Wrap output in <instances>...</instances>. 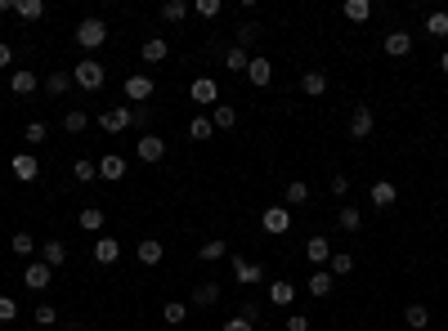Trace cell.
Returning a JSON list of instances; mask_svg holds the SVG:
<instances>
[{
  "label": "cell",
  "instance_id": "cell-24",
  "mask_svg": "<svg viewBox=\"0 0 448 331\" xmlns=\"http://www.w3.org/2000/svg\"><path fill=\"white\" fill-rule=\"evenodd\" d=\"M211 126L215 130H233L238 126V112L229 108V103H215V108H211Z\"/></svg>",
  "mask_w": 448,
  "mask_h": 331
},
{
  "label": "cell",
  "instance_id": "cell-46",
  "mask_svg": "<svg viewBox=\"0 0 448 331\" xmlns=\"http://www.w3.org/2000/svg\"><path fill=\"white\" fill-rule=\"evenodd\" d=\"M256 36H260V27H256V23H242V27H238V45H242V50L256 41Z\"/></svg>",
  "mask_w": 448,
  "mask_h": 331
},
{
  "label": "cell",
  "instance_id": "cell-26",
  "mask_svg": "<svg viewBox=\"0 0 448 331\" xmlns=\"http://www.w3.org/2000/svg\"><path fill=\"white\" fill-rule=\"evenodd\" d=\"M283 197H287V211H292V206H305V202H310V184H305V179H292Z\"/></svg>",
  "mask_w": 448,
  "mask_h": 331
},
{
  "label": "cell",
  "instance_id": "cell-45",
  "mask_svg": "<svg viewBox=\"0 0 448 331\" xmlns=\"http://www.w3.org/2000/svg\"><path fill=\"white\" fill-rule=\"evenodd\" d=\"M23 139H27V144H45V121H27Z\"/></svg>",
  "mask_w": 448,
  "mask_h": 331
},
{
  "label": "cell",
  "instance_id": "cell-14",
  "mask_svg": "<svg viewBox=\"0 0 448 331\" xmlns=\"http://www.w3.org/2000/svg\"><path fill=\"white\" fill-rule=\"evenodd\" d=\"M373 126H377L373 108H355V117H350V135H355V139H368V135H373Z\"/></svg>",
  "mask_w": 448,
  "mask_h": 331
},
{
  "label": "cell",
  "instance_id": "cell-28",
  "mask_svg": "<svg viewBox=\"0 0 448 331\" xmlns=\"http://www.w3.org/2000/svg\"><path fill=\"white\" fill-rule=\"evenodd\" d=\"M68 85H72V72H50V77H45V94L59 99V94H68Z\"/></svg>",
  "mask_w": 448,
  "mask_h": 331
},
{
  "label": "cell",
  "instance_id": "cell-21",
  "mask_svg": "<svg viewBox=\"0 0 448 331\" xmlns=\"http://www.w3.org/2000/svg\"><path fill=\"white\" fill-rule=\"evenodd\" d=\"M368 197H373V206H395L399 188L390 184V179H377V184H373V193H368Z\"/></svg>",
  "mask_w": 448,
  "mask_h": 331
},
{
  "label": "cell",
  "instance_id": "cell-40",
  "mask_svg": "<svg viewBox=\"0 0 448 331\" xmlns=\"http://www.w3.org/2000/svg\"><path fill=\"white\" fill-rule=\"evenodd\" d=\"M426 32H431V36H448V14H444V9L426 14Z\"/></svg>",
  "mask_w": 448,
  "mask_h": 331
},
{
  "label": "cell",
  "instance_id": "cell-31",
  "mask_svg": "<svg viewBox=\"0 0 448 331\" xmlns=\"http://www.w3.org/2000/svg\"><path fill=\"white\" fill-rule=\"evenodd\" d=\"M346 18L350 23H368V18H373V5H368V0H346Z\"/></svg>",
  "mask_w": 448,
  "mask_h": 331
},
{
  "label": "cell",
  "instance_id": "cell-37",
  "mask_svg": "<svg viewBox=\"0 0 448 331\" xmlns=\"http://www.w3.org/2000/svg\"><path fill=\"white\" fill-rule=\"evenodd\" d=\"M247 63H251V59H247V50H242V45L224 50V68H229V72H247Z\"/></svg>",
  "mask_w": 448,
  "mask_h": 331
},
{
  "label": "cell",
  "instance_id": "cell-5",
  "mask_svg": "<svg viewBox=\"0 0 448 331\" xmlns=\"http://www.w3.org/2000/svg\"><path fill=\"white\" fill-rule=\"evenodd\" d=\"M229 264H233V278L242 282V287H256V282L265 278V269H260V264H251L247 255H229Z\"/></svg>",
  "mask_w": 448,
  "mask_h": 331
},
{
  "label": "cell",
  "instance_id": "cell-54",
  "mask_svg": "<svg viewBox=\"0 0 448 331\" xmlns=\"http://www.w3.org/2000/svg\"><path fill=\"white\" fill-rule=\"evenodd\" d=\"M440 72H448V54H444V59H440Z\"/></svg>",
  "mask_w": 448,
  "mask_h": 331
},
{
  "label": "cell",
  "instance_id": "cell-29",
  "mask_svg": "<svg viewBox=\"0 0 448 331\" xmlns=\"http://www.w3.org/2000/svg\"><path fill=\"white\" fill-rule=\"evenodd\" d=\"M14 14H18V18H27V23H36V18H45V0H18Z\"/></svg>",
  "mask_w": 448,
  "mask_h": 331
},
{
  "label": "cell",
  "instance_id": "cell-19",
  "mask_svg": "<svg viewBox=\"0 0 448 331\" xmlns=\"http://www.w3.org/2000/svg\"><path fill=\"white\" fill-rule=\"evenodd\" d=\"M301 90H305V94H310V99H319V94H323V90H328V72H319V68H310V72H305V77H301Z\"/></svg>",
  "mask_w": 448,
  "mask_h": 331
},
{
  "label": "cell",
  "instance_id": "cell-48",
  "mask_svg": "<svg viewBox=\"0 0 448 331\" xmlns=\"http://www.w3.org/2000/svg\"><path fill=\"white\" fill-rule=\"evenodd\" d=\"M283 327H287V331H310V318H305V314H287V318H283Z\"/></svg>",
  "mask_w": 448,
  "mask_h": 331
},
{
  "label": "cell",
  "instance_id": "cell-22",
  "mask_svg": "<svg viewBox=\"0 0 448 331\" xmlns=\"http://www.w3.org/2000/svg\"><path fill=\"white\" fill-rule=\"evenodd\" d=\"M337 224L346 233H359V229H364V211H359V206H341V211H337Z\"/></svg>",
  "mask_w": 448,
  "mask_h": 331
},
{
  "label": "cell",
  "instance_id": "cell-12",
  "mask_svg": "<svg viewBox=\"0 0 448 331\" xmlns=\"http://www.w3.org/2000/svg\"><path fill=\"white\" fill-rule=\"evenodd\" d=\"M9 90H14L18 99H32V94L41 90V77H36V72H14V77H9Z\"/></svg>",
  "mask_w": 448,
  "mask_h": 331
},
{
  "label": "cell",
  "instance_id": "cell-44",
  "mask_svg": "<svg viewBox=\"0 0 448 331\" xmlns=\"http://www.w3.org/2000/svg\"><path fill=\"white\" fill-rule=\"evenodd\" d=\"M32 323H36V327H54V323H59V314H54V305H41V309H36V314H32Z\"/></svg>",
  "mask_w": 448,
  "mask_h": 331
},
{
  "label": "cell",
  "instance_id": "cell-33",
  "mask_svg": "<svg viewBox=\"0 0 448 331\" xmlns=\"http://www.w3.org/2000/svg\"><path fill=\"white\" fill-rule=\"evenodd\" d=\"M197 255H202L206 264H215V260H224V255H233V251H229L220 238H211V242H202V251H197Z\"/></svg>",
  "mask_w": 448,
  "mask_h": 331
},
{
  "label": "cell",
  "instance_id": "cell-36",
  "mask_svg": "<svg viewBox=\"0 0 448 331\" xmlns=\"http://www.w3.org/2000/svg\"><path fill=\"white\" fill-rule=\"evenodd\" d=\"M85 126H90V117H85L81 108H72L68 117H63V130H68V135H85Z\"/></svg>",
  "mask_w": 448,
  "mask_h": 331
},
{
  "label": "cell",
  "instance_id": "cell-6",
  "mask_svg": "<svg viewBox=\"0 0 448 331\" xmlns=\"http://www.w3.org/2000/svg\"><path fill=\"white\" fill-rule=\"evenodd\" d=\"M99 126L108 130V135H121L126 126H135V117H130V108H103L99 112Z\"/></svg>",
  "mask_w": 448,
  "mask_h": 331
},
{
  "label": "cell",
  "instance_id": "cell-41",
  "mask_svg": "<svg viewBox=\"0 0 448 331\" xmlns=\"http://www.w3.org/2000/svg\"><path fill=\"white\" fill-rule=\"evenodd\" d=\"M72 175L81 179V184H94V175H99V162H85V157H81V162L72 166Z\"/></svg>",
  "mask_w": 448,
  "mask_h": 331
},
{
  "label": "cell",
  "instance_id": "cell-10",
  "mask_svg": "<svg viewBox=\"0 0 448 331\" xmlns=\"http://www.w3.org/2000/svg\"><path fill=\"white\" fill-rule=\"evenodd\" d=\"M139 54H144V63H148V68H157V63H166V54H170L166 36H148V41L139 45Z\"/></svg>",
  "mask_w": 448,
  "mask_h": 331
},
{
  "label": "cell",
  "instance_id": "cell-13",
  "mask_svg": "<svg viewBox=\"0 0 448 331\" xmlns=\"http://www.w3.org/2000/svg\"><path fill=\"white\" fill-rule=\"evenodd\" d=\"M126 99H130V103L152 99V77H148V72H139V77H130V81H126Z\"/></svg>",
  "mask_w": 448,
  "mask_h": 331
},
{
  "label": "cell",
  "instance_id": "cell-42",
  "mask_svg": "<svg viewBox=\"0 0 448 331\" xmlns=\"http://www.w3.org/2000/svg\"><path fill=\"white\" fill-rule=\"evenodd\" d=\"M161 318H166L170 327H175V323H184V318H188V305H179V300H170V305L161 309Z\"/></svg>",
  "mask_w": 448,
  "mask_h": 331
},
{
  "label": "cell",
  "instance_id": "cell-3",
  "mask_svg": "<svg viewBox=\"0 0 448 331\" xmlns=\"http://www.w3.org/2000/svg\"><path fill=\"white\" fill-rule=\"evenodd\" d=\"M260 229L274 233V238H283V233L292 229V211H287V206H269V211L260 215Z\"/></svg>",
  "mask_w": 448,
  "mask_h": 331
},
{
  "label": "cell",
  "instance_id": "cell-32",
  "mask_svg": "<svg viewBox=\"0 0 448 331\" xmlns=\"http://www.w3.org/2000/svg\"><path fill=\"white\" fill-rule=\"evenodd\" d=\"M328 269L337 273V278H346V273H355V255H346V251H332V260H328Z\"/></svg>",
  "mask_w": 448,
  "mask_h": 331
},
{
  "label": "cell",
  "instance_id": "cell-27",
  "mask_svg": "<svg viewBox=\"0 0 448 331\" xmlns=\"http://www.w3.org/2000/svg\"><path fill=\"white\" fill-rule=\"evenodd\" d=\"M220 300V282H197V291H193V305H215Z\"/></svg>",
  "mask_w": 448,
  "mask_h": 331
},
{
  "label": "cell",
  "instance_id": "cell-20",
  "mask_svg": "<svg viewBox=\"0 0 448 331\" xmlns=\"http://www.w3.org/2000/svg\"><path fill=\"white\" fill-rule=\"evenodd\" d=\"M99 175L103 179H126V157H117V153L99 157Z\"/></svg>",
  "mask_w": 448,
  "mask_h": 331
},
{
  "label": "cell",
  "instance_id": "cell-23",
  "mask_svg": "<svg viewBox=\"0 0 448 331\" xmlns=\"http://www.w3.org/2000/svg\"><path fill=\"white\" fill-rule=\"evenodd\" d=\"M404 323L413 331H426V327H431V309H426V305H408L404 309Z\"/></svg>",
  "mask_w": 448,
  "mask_h": 331
},
{
  "label": "cell",
  "instance_id": "cell-2",
  "mask_svg": "<svg viewBox=\"0 0 448 331\" xmlns=\"http://www.w3.org/2000/svg\"><path fill=\"white\" fill-rule=\"evenodd\" d=\"M103 41H108L103 18H81V23H76V45H81V50H99Z\"/></svg>",
  "mask_w": 448,
  "mask_h": 331
},
{
  "label": "cell",
  "instance_id": "cell-34",
  "mask_svg": "<svg viewBox=\"0 0 448 331\" xmlns=\"http://www.w3.org/2000/svg\"><path fill=\"white\" fill-rule=\"evenodd\" d=\"M188 135H193V139H197V144H206V139H211V135H215V126H211V117H193V121H188Z\"/></svg>",
  "mask_w": 448,
  "mask_h": 331
},
{
  "label": "cell",
  "instance_id": "cell-18",
  "mask_svg": "<svg viewBox=\"0 0 448 331\" xmlns=\"http://www.w3.org/2000/svg\"><path fill=\"white\" fill-rule=\"evenodd\" d=\"M408 50H413V36L408 32H390L386 36V54L390 59H408Z\"/></svg>",
  "mask_w": 448,
  "mask_h": 331
},
{
  "label": "cell",
  "instance_id": "cell-49",
  "mask_svg": "<svg viewBox=\"0 0 448 331\" xmlns=\"http://www.w3.org/2000/svg\"><path fill=\"white\" fill-rule=\"evenodd\" d=\"M197 14H202V18H215V14H220V0H197Z\"/></svg>",
  "mask_w": 448,
  "mask_h": 331
},
{
  "label": "cell",
  "instance_id": "cell-9",
  "mask_svg": "<svg viewBox=\"0 0 448 331\" xmlns=\"http://www.w3.org/2000/svg\"><path fill=\"white\" fill-rule=\"evenodd\" d=\"M9 170H14V179H18V184H32V179L41 175V162H36L32 153H18L14 162H9Z\"/></svg>",
  "mask_w": 448,
  "mask_h": 331
},
{
  "label": "cell",
  "instance_id": "cell-35",
  "mask_svg": "<svg viewBox=\"0 0 448 331\" xmlns=\"http://www.w3.org/2000/svg\"><path fill=\"white\" fill-rule=\"evenodd\" d=\"M310 296H332V273L328 269H319V273H314V278H310Z\"/></svg>",
  "mask_w": 448,
  "mask_h": 331
},
{
  "label": "cell",
  "instance_id": "cell-43",
  "mask_svg": "<svg viewBox=\"0 0 448 331\" xmlns=\"http://www.w3.org/2000/svg\"><path fill=\"white\" fill-rule=\"evenodd\" d=\"M9 251H14V255H32V251H36L32 233H14V242H9Z\"/></svg>",
  "mask_w": 448,
  "mask_h": 331
},
{
  "label": "cell",
  "instance_id": "cell-15",
  "mask_svg": "<svg viewBox=\"0 0 448 331\" xmlns=\"http://www.w3.org/2000/svg\"><path fill=\"white\" fill-rule=\"evenodd\" d=\"M247 81L265 90V85L274 81V63H269V59H251V63H247Z\"/></svg>",
  "mask_w": 448,
  "mask_h": 331
},
{
  "label": "cell",
  "instance_id": "cell-52",
  "mask_svg": "<svg viewBox=\"0 0 448 331\" xmlns=\"http://www.w3.org/2000/svg\"><path fill=\"white\" fill-rule=\"evenodd\" d=\"M14 63V50H9V41H0V68H9Z\"/></svg>",
  "mask_w": 448,
  "mask_h": 331
},
{
  "label": "cell",
  "instance_id": "cell-38",
  "mask_svg": "<svg viewBox=\"0 0 448 331\" xmlns=\"http://www.w3.org/2000/svg\"><path fill=\"white\" fill-rule=\"evenodd\" d=\"M45 264H50V269L68 264V247H63V242H45Z\"/></svg>",
  "mask_w": 448,
  "mask_h": 331
},
{
  "label": "cell",
  "instance_id": "cell-25",
  "mask_svg": "<svg viewBox=\"0 0 448 331\" xmlns=\"http://www.w3.org/2000/svg\"><path fill=\"white\" fill-rule=\"evenodd\" d=\"M269 300H274V305H283V309H287L292 305V300H296V287H292V282H269Z\"/></svg>",
  "mask_w": 448,
  "mask_h": 331
},
{
  "label": "cell",
  "instance_id": "cell-1",
  "mask_svg": "<svg viewBox=\"0 0 448 331\" xmlns=\"http://www.w3.org/2000/svg\"><path fill=\"white\" fill-rule=\"evenodd\" d=\"M72 85H81L85 94L103 90V63H99V59H81V63L72 68Z\"/></svg>",
  "mask_w": 448,
  "mask_h": 331
},
{
  "label": "cell",
  "instance_id": "cell-50",
  "mask_svg": "<svg viewBox=\"0 0 448 331\" xmlns=\"http://www.w3.org/2000/svg\"><path fill=\"white\" fill-rule=\"evenodd\" d=\"M224 331H256L251 323H247V318L242 314H238V318H229V323H224Z\"/></svg>",
  "mask_w": 448,
  "mask_h": 331
},
{
  "label": "cell",
  "instance_id": "cell-11",
  "mask_svg": "<svg viewBox=\"0 0 448 331\" xmlns=\"http://www.w3.org/2000/svg\"><path fill=\"white\" fill-rule=\"evenodd\" d=\"M23 282H27V287H32V291H45V287H50V282H54V269H50V264H27V273H23Z\"/></svg>",
  "mask_w": 448,
  "mask_h": 331
},
{
  "label": "cell",
  "instance_id": "cell-16",
  "mask_svg": "<svg viewBox=\"0 0 448 331\" xmlns=\"http://www.w3.org/2000/svg\"><path fill=\"white\" fill-rule=\"evenodd\" d=\"M135 255H139V264H148V269H152V264H161V255H166V247H161L157 238H144V242L135 247Z\"/></svg>",
  "mask_w": 448,
  "mask_h": 331
},
{
  "label": "cell",
  "instance_id": "cell-53",
  "mask_svg": "<svg viewBox=\"0 0 448 331\" xmlns=\"http://www.w3.org/2000/svg\"><path fill=\"white\" fill-rule=\"evenodd\" d=\"M9 9H18V0H0V14H9Z\"/></svg>",
  "mask_w": 448,
  "mask_h": 331
},
{
  "label": "cell",
  "instance_id": "cell-4",
  "mask_svg": "<svg viewBox=\"0 0 448 331\" xmlns=\"http://www.w3.org/2000/svg\"><path fill=\"white\" fill-rule=\"evenodd\" d=\"M188 99H193L197 108H215V103H220V90H215L211 77H197L193 85H188Z\"/></svg>",
  "mask_w": 448,
  "mask_h": 331
},
{
  "label": "cell",
  "instance_id": "cell-17",
  "mask_svg": "<svg viewBox=\"0 0 448 331\" xmlns=\"http://www.w3.org/2000/svg\"><path fill=\"white\" fill-rule=\"evenodd\" d=\"M94 260H99V264H117L121 260V242L117 238H99V242H94Z\"/></svg>",
  "mask_w": 448,
  "mask_h": 331
},
{
  "label": "cell",
  "instance_id": "cell-7",
  "mask_svg": "<svg viewBox=\"0 0 448 331\" xmlns=\"http://www.w3.org/2000/svg\"><path fill=\"white\" fill-rule=\"evenodd\" d=\"M305 260L319 264V269H328V260H332V242L323 238V233H314V238L305 242Z\"/></svg>",
  "mask_w": 448,
  "mask_h": 331
},
{
  "label": "cell",
  "instance_id": "cell-39",
  "mask_svg": "<svg viewBox=\"0 0 448 331\" xmlns=\"http://www.w3.org/2000/svg\"><path fill=\"white\" fill-rule=\"evenodd\" d=\"M81 229L85 233H99L103 229V211H99V206H85V211H81Z\"/></svg>",
  "mask_w": 448,
  "mask_h": 331
},
{
  "label": "cell",
  "instance_id": "cell-47",
  "mask_svg": "<svg viewBox=\"0 0 448 331\" xmlns=\"http://www.w3.org/2000/svg\"><path fill=\"white\" fill-rule=\"evenodd\" d=\"M14 318H18V305L9 296H0V323H14Z\"/></svg>",
  "mask_w": 448,
  "mask_h": 331
},
{
  "label": "cell",
  "instance_id": "cell-51",
  "mask_svg": "<svg viewBox=\"0 0 448 331\" xmlns=\"http://www.w3.org/2000/svg\"><path fill=\"white\" fill-rule=\"evenodd\" d=\"M332 193L346 197V193H350V179H346V175H332Z\"/></svg>",
  "mask_w": 448,
  "mask_h": 331
},
{
  "label": "cell",
  "instance_id": "cell-30",
  "mask_svg": "<svg viewBox=\"0 0 448 331\" xmlns=\"http://www.w3.org/2000/svg\"><path fill=\"white\" fill-rule=\"evenodd\" d=\"M161 18H166V23H184L188 18V0H166V5H161Z\"/></svg>",
  "mask_w": 448,
  "mask_h": 331
},
{
  "label": "cell",
  "instance_id": "cell-8",
  "mask_svg": "<svg viewBox=\"0 0 448 331\" xmlns=\"http://www.w3.org/2000/svg\"><path fill=\"white\" fill-rule=\"evenodd\" d=\"M135 153H139V162H161V157H166V139H161V135H144V139H139V144H135Z\"/></svg>",
  "mask_w": 448,
  "mask_h": 331
}]
</instances>
